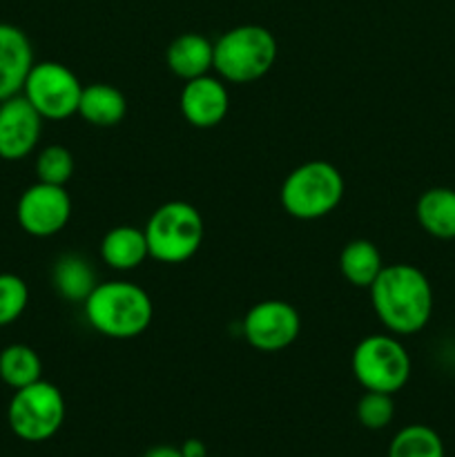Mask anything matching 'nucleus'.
Wrapping results in <instances>:
<instances>
[{"label": "nucleus", "instance_id": "nucleus-15", "mask_svg": "<svg viewBox=\"0 0 455 457\" xmlns=\"http://www.w3.org/2000/svg\"><path fill=\"white\" fill-rule=\"evenodd\" d=\"M419 228L435 239H455V190L428 187L415 204Z\"/></svg>", "mask_w": 455, "mask_h": 457}, {"label": "nucleus", "instance_id": "nucleus-14", "mask_svg": "<svg viewBox=\"0 0 455 457\" xmlns=\"http://www.w3.org/2000/svg\"><path fill=\"white\" fill-rule=\"evenodd\" d=\"M165 62H168V70L181 80L199 79V76L210 74L214 67V43H210L203 34L187 31L168 45Z\"/></svg>", "mask_w": 455, "mask_h": 457}, {"label": "nucleus", "instance_id": "nucleus-16", "mask_svg": "<svg viewBox=\"0 0 455 457\" xmlns=\"http://www.w3.org/2000/svg\"><path fill=\"white\" fill-rule=\"evenodd\" d=\"M128 114V101L119 87L107 83H92L83 87L79 116L96 128H114Z\"/></svg>", "mask_w": 455, "mask_h": 457}, {"label": "nucleus", "instance_id": "nucleus-4", "mask_svg": "<svg viewBox=\"0 0 455 457\" xmlns=\"http://www.w3.org/2000/svg\"><path fill=\"white\" fill-rule=\"evenodd\" d=\"M277 61V38L261 25H239L219 36L214 43V67L226 83H254L272 70Z\"/></svg>", "mask_w": 455, "mask_h": 457}, {"label": "nucleus", "instance_id": "nucleus-22", "mask_svg": "<svg viewBox=\"0 0 455 457\" xmlns=\"http://www.w3.org/2000/svg\"><path fill=\"white\" fill-rule=\"evenodd\" d=\"M38 181L52 186H67L74 177V156L65 145H47L36 159Z\"/></svg>", "mask_w": 455, "mask_h": 457}, {"label": "nucleus", "instance_id": "nucleus-17", "mask_svg": "<svg viewBox=\"0 0 455 457\" xmlns=\"http://www.w3.org/2000/svg\"><path fill=\"white\" fill-rule=\"evenodd\" d=\"M101 257L112 270H134L150 257L145 232L134 226L112 228L101 241Z\"/></svg>", "mask_w": 455, "mask_h": 457}, {"label": "nucleus", "instance_id": "nucleus-25", "mask_svg": "<svg viewBox=\"0 0 455 457\" xmlns=\"http://www.w3.org/2000/svg\"><path fill=\"white\" fill-rule=\"evenodd\" d=\"M178 449H181L183 457H210L208 455V446H205L201 440H196V437H192V440H186L181 446H178Z\"/></svg>", "mask_w": 455, "mask_h": 457}, {"label": "nucleus", "instance_id": "nucleus-6", "mask_svg": "<svg viewBox=\"0 0 455 457\" xmlns=\"http://www.w3.org/2000/svg\"><path fill=\"white\" fill-rule=\"evenodd\" d=\"M351 369L364 391L395 395L409 384L413 364L395 335H368L352 351Z\"/></svg>", "mask_w": 455, "mask_h": 457}, {"label": "nucleus", "instance_id": "nucleus-9", "mask_svg": "<svg viewBox=\"0 0 455 457\" xmlns=\"http://www.w3.org/2000/svg\"><path fill=\"white\" fill-rule=\"evenodd\" d=\"M302 333V317L284 299H263L244 317V337L254 351L279 353L293 346Z\"/></svg>", "mask_w": 455, "mask_h": 457}, {"label": "nucleus", "instance_id": "nucleus-11", "mask_svg": "<svg viewBox=\"0 0 455 457\" xmlns=\"http://www.w3.org/2000/svg\"><path fill=\"white\" fill-rule=\"evenodd\" d=\"M43 132V116L22 94L0 101V159L21 161L34 152Z\"/></svg>", "mask_w": 455, "mask_h": 457}, {"label": "nucleus", "instance_id": "nucleus-24", "mask_svg": "<svg viewBox=\"0 0 455 457\" xmlns=\"http://www.w3.org/2000/svg\"><path fill=\"white\" fill-rule=\"evenodd\" d=\"M29 303V288L12 272L0 275V326H9L25 312Z\"/></svg>", "mask_w": 455, "mask_h": 457}, {"label": "nucleus", "instance_id": "nucleus-8", "mask_svg": "<svg viewBox=\"0 0 455 457\" xmlns=\"http://www.w3.org/2000/svg\"><path fill=\"white\" fill-rule=\"evenodd\" d=\"M79 76L67 65L56 61L34 62L22 85V96L34 105L43 120H65L79 114L80 94Z\"/></svg>", "mask_w": 455, "mask_h": 457}, {"label": "nucleus", "instance_id": "nucleus-21", "mask_svg": "<svg viewBox=\"0 0 455 457\" xmlns=\"http://www.w3.org/2000/svg\"><path fill=\"white\" fill-rule=\"evenodd\" d=\"M388 457H446L444 442L426 424H409L393 436Z\"/></svg>", "mask_w": 455, "mask_h": 457}, {"label": "nucleus", "instance_id": "nucleus-18", "mask_svg": "<svg viewBox=\"0 0 455 457\" xmlns=\"http://www.w3.org/2000/svg\"><path fill=\"white\" fill-rule=\"evenodd\" d=\"M339 270L343 279L355 288H370L384 270L382 253L368 239H352L339 254Z\"/></svg>", "mask_w": 455, "mask_h": 457}, {"label": "nucleus", "instance_id": "nucleus-26", "mask_svg": "<svg viewBox=\"0 0 455 457\" xmlns=\"http://www.w3.org/2000/svg\"><path fill=\"white\" fill-rule=\"evenodd\" d=\"M143 457H183L181 449L178 446H170V445H159V446H152L147 449Z\"/></svg>", "mask_w": 455, "mask_h": 457}, {"label": "nucleus", "instance_id": "nucleus-5", "mask_svg": "<svg viewBox=\"0 0 455 457\" xmlns=\"http://www.w3.org/2000/svg\"><path fill=\"white\" fill-rule=\"evenodd\" d=\"M145 239L150 257L161 263H183L199 253L203 244V217L187 201H168L147 219Z\"/></svg>", "mask_w": 455, "mask_h": 457}, {"label": "nucleus", "instance_id": "nucleus-13", "mask_svg": "<svg viewBox=\"0 0 455 457\" xmlns=\"http://www.w3.org/2000/svg\"><path fill=\"white\" fill-rule=\"evenodd\" d=\"M31 67L34 49L25 31L9 22H0V101L22 92Z\"/></svg>", "mask_w": 455, "mask_h": 457}, {"label": "nucleus", "instance_id": "nucleus-1", "mask_svg": "<svg viewBox=\"0 0 455 457\" xmlns=\"http://www.w3.org/2000/svg\"><path fill=\"white\" fill-rule=\"evenodd\" d=\"M368 290L375 315L388 333L415 335L431 321L433 286L413 263L384 266Z\"/></svg>", "mask_w": 455, "mask_h": 457}, {"label": "nucleus", "instance_id": "nucleus-12", "mask_svg": "<svg viewBox=\"0 0 455 457\" xmlns=\"http://www.w3.org/2000/svg\"><path fill=\"white\" fill-rule=\"evenodd\" d=\"M181 114L192 128H217L230 110V94L226 80L219 76L205 74L199 79L186 80L181 89Z\"/></svg>", "mask_w": 455, "mask_h": 457}, {"label": "nucleus", "instance_id": "nucleus-7", "mask_svg": "<svg viewBox=\"0 0 455 457\" xmlns=\"http://www.w3.org/2000/svg\"><path fill=\"white\" fill-rule=\"evenodd\" d=\"M65 413L67 406L61 388L38 379L29 386L13 391L7 409V422L13 436L21 437L22 442L38 445L52 440L61 431Z\"/></svg>", "mask_w": 455, "mask_h": 457}, {"label": "nucleus", "instance_id": "nucleus-3", "mask_svg": "<svg viewBox=\"0 0 455 457\" xmlns=\"http://www.w3.org/2000/svg\"><path fill=\"white\" fill-rule=\"evenodd\" d=\"M343 177L328 161H306L284 179L279 201L290 217L315 221L328 217L343 199Z\"/></svg>", "mask_w": 455, "mask_h": 457}, {"label": "nucleus", "instance_id": "nucleus-20", "mask_svg": "<svg viewBox=\"0 0 455 457\" xmlns=\"http://www.w3.org/2000/svg\"><path fill=\"white\" fill-rule=\"evenodd\" d=\"M43 375V361L34 348L25 344H12L0 353V379L13 391L38 382Z\"/></svg>", "mask_w": 455, "mask_h": 457}, {"label": "nucleus", "instance_id": "nucleus-23", "mask_svg": "<svg viewBox=\"0 0 455 457\" xmlns=\"http://www.w3.org/2000/svg\"><path fill=\"white\" fill-rule=\"evenodd\" d=\"M395 418V402L388 393L366 391L357 402V420L368 431H382Z\"/></svg>", "mask_w": 455, "mask_h": 457}, {"label": "nucleus", "instance_id": "nucleus-19", "mask_svg": "<svg viewBox=\"0 0 455 457\" xmlns=\"http://www.w3.org/2000/svg\"><path fill=\"white\" fill-rule=\"evenodd\" d=\"M52 277L56 293L71 303H83L98 284L92 263L79 254H62Z\"/></svg>", "mask_w": 455, "mask_h": 457}, {"label": "nucleus", "instance_id": "nucleus-10", "mask_svg": "<svg viewBox=\"0 0 455 457\" xmlns=\"http://www.w3.org/2000/svg\"><path fill=\"white\" fill-rule=\"evenodd\" d=\"M71 199L65 186L34 183L18 199L16 219L22 230L31 237H54L70 223Z\"/></svg>", "mask_w": 455, "mask_h": 457}, {"label": "nucleus", "instance_id": "nucleus-2", "mask_svg": "<svg viewBox=\"0 0 455 457\" xmlns=\"http://www.w3.org/2000/svg\"><path fill=\"white\" fill-rule=\"evenodd\" d=\"M85 320L110 339H134L145 333L154 317L150 295L132 281H103L83 302Z\"/></svg>", "mask_w": 455, "mask_h": 457}]
</instances>
